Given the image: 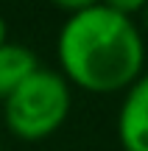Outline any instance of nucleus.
Here are the masks:
<instances>
[{
  "instance_id": "nucleus-6",
  "label": "nucleus",
  "mask_w": 148,
  "mask_h": 151,
  "mask_svg": "<svg viewBox=\"0 0 148 151\" xmlns=\"http://www.w3.org/2000/svg\"><path fill=\"white\" fill-rule=\"evenodd\" d=\"M143 22H145V28H148V3L143 6Z\"/></svg>"
},
{
  "instance_id": "nucleus-1",
  "label": "nucleus",
  "mask_w": 148,
  "mask_h": 151,
  "mask_svg": "<svg viewBox=\"0 0 148 151\" xmlns=\"http://www.w3.org/2000/svg\"><path fill=\"white\" fill-rule=\"evenodd\" d=\"M56 59L70 87L109 95L129 90L143 76L145 45L137 22L109 3H84L64 20Z\"/></svg>"
},
{
  "instance_id": "nucleus-5",
  "label": "nucleus",
  "mask_w": 148,
  "mask_h": 151,
  "mask_svg": "<svg viewBox=\"0 0 148 151\" xmlns=\"http://www.w3.org/2000/svg\"><path fill=\"white\" fill-rule=\"evenodd\" d=\"M9 42V25H6V17L0 14V48Z\"/></svg>"
},
{
  "instance_id": "nucleus-4",
  "label": "nucleus",
  "mask_w": 148,
  "mask_h": 151,
  "mask_svg": "<svg viewBox=\"0 0 148 151\" xmlns=\"http://www.w3.org/2000/svg\"><path fill=\"white\" fill-rule=\"evenodd\" d=\"M36 70H39V59L31 48L20 42H6L0 48V101H6Z\"/></svg>"
},
{
  "instance_id": "nucleus-7",
  "label": "nucleus",
  "mask_w": 148,
  "mask_h": 151,
  "mask_svg": "<svg viewBox=\"0 0 148 151\" xmlns=\"http://www.w3.org/2000/svg\"><path fill=\"white\" fill-rule=\"evenodd\" d=\"M0 151H3V143H0Z\"/></svg>"
},
{
  "instance_id": "nucleus-2",
  "label": "nucleus",
  "mask_w": 148,
  "mask_h": 151,
  "mask_svg": "<svg viewBox=\"0 0 148 151\" xmlns=\"http://www.w3.org/2000/svg\"><path fill=\"white\" fill-rule=\"evenodd\" d=\"M73 109L70 84L59 70L39 67L25 84H20L3 101L6 129L25 143L48 140L64 126Z\"/></svg>"
},
{
  "instance_id": "nucleus-3",
  "label": "nucleus",
  "mask_w": 148,
  "mask_h": 151,
  "mask_svg": "<svg viewBox=\"0 0 148 151\" xmlns=\"http://www.w3.org/2000/svg\"><path fill=\"white\" fill-rule=\"evenodd\" d=\"M117 137L126 151H148V73L126 90L117 112Z\"/></svg>"
}]
</instances>
